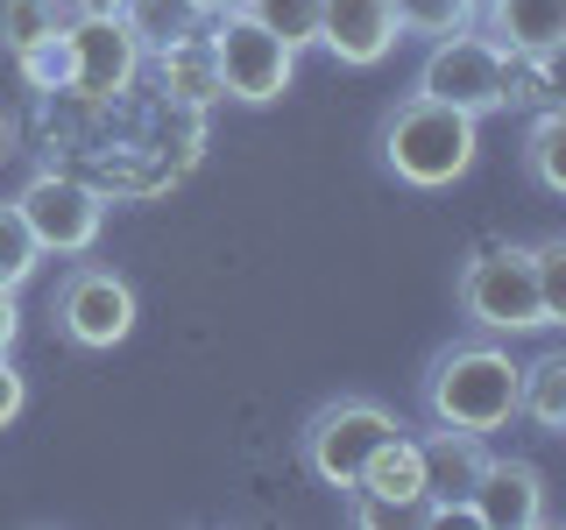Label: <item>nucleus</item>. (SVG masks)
Listing matches in <instances>:
<instances>
[{
    "label": "nucleus",
    "instance_id": "16",
    "mask_svg": "<svg viewBox=\"0 0 566 530\" xmlns=\"http://www.w3.org/2000/svg\"><path fill=\"white\" fill-rule=\"evenodd\" d=\"M517 417H531L545 438H566V347H545L517 375Z\"/></svg>",
    "mask_w": 566,
    "mask_h": 530
},
{
    "label": "nucleus",
    "instance_id": "15",
    "mask_svg": "<svg viewBox=\"0 0 566 530\" xmlns=\"http://www.w3.org/2000/svg\"><path fill=\"white\" fill-rule=\"evenodd\" d=\"M149 71H156V93H170L177 106H212V99H227L206 29H199V35H177V43H156V64H149Z\"/></svg>",
    "mask_w": 566,
    "mask_h": 530
},
{
    "label": "nucleus",
    "instance_id": "23",
    "mask_svg": "<svg viewBox=\"0 0 566 530\" xmlns=\"http://www.w3.org/2000/svg\"><path fill=\"white\" fill-rule=\"evenodd\" d=\"M35 262H43V247H35L29 220L14 212V199H0V283H8V290H22V283L35 276Z\"/></svg>",
    "mask_w": 566,
    "mask_h": 530
},
{
    "label": "nucleus",
    "instance_id": "11",
    "mask_svg": "<svg viewBox=\"0 0 566 530\" xmlns=\"http://www.w3.org/2000/svg\"><path fill=\"white\" fill-rule=\"evenodd\" d=\"M71 43V93L85 99H120L142 78V43L128 35V22H64Z\"/></svg>",
    "mask_w": 566,
    "mask_h": 530
},
{
    "label": "nucleus",
    "instance_id": "4",
    "mask_svg": "<svg viewBox=\"0 0 566 530\" xmlns=\"http://www.w3.org/2000/svg\"><path fill=\"white\" fill-rule=\"evenodd\" d=\"M206 43H212V64H220V93L241 99V106H270L291 93L297 78V50L270 35L262 22H248L241 8H220L206 14Z\"/></svg>",
    "mask_w": 566,
    "mask_h": 530
},
{
    "label": "nucleus",
    "instance_id": "8",
    "mask_svg": "<svg viewBox=\"0 0 566 530\" xmlns=\"http://www.w3.org/2000/svg\"><path fill=\"white\" fill-rule=\"evenodd\" d=\"M14 212L29 220V234L43 255H93L99 226H106V199L93 184H78L71 170H35L14 191Z\"/></svg>",
    "mask_w": 566,
    "mask_h": 530
},
{
    "label": "nucleus",
    "instance_id": "25",
    "mask_svg": "<svg viewBox=\"0 0 566 530\" xmlns=\"http://www.w3.org/2000/svg\"><path fill=\"white\" fill-rule=\"evenodd\" d=\"M22 411H29V382H22V368L0 353V432H8V424L22 417Z\"/></svg>",
    "mask_w": 566,
    "mask_h": 530
},
{
    "label": "nucleus",
    "instance_id": "5",
    "mask_svg": "<svg viewBox=\"0 0 566 530\" xmlns=\"http://www.w3.org/2000/svg\"><path fill=\"white\" fill-rule=\"evenodd\" d=\"M389 432H403L397 411H382L376 396H333L318 403L305 417V432H297V453H305V467L318 474L326 488H354V474H361V459L382 446Z\"/></svg>",
    "mask_w": 566,
    "mask_h": 530
},
{
    "label": "nucleus",
    "instance_id": "21",
    "mask_svg": "<svg viewBox=\"0 0 566 530\" xmlns=\"http://www.w3.org/2000/svg\"><path fill=\"white\" fill-rule=\"evenodd\" d=\"M14 71H22L35 93H71V43H64V29H50V35H35L29 50H14Z\"/></svg>",
    "mask_w": 566,
    "mask_h": 530
},
{
    "label": "nucleus",
    "instance_id": "14",
    "mask_svg": "<svg viewBox=\"0 0 566 530\" xmlns=\"http://www.w3.org/2000/svg\"><path fill=\"white\" fill-rule=\"evenodd\" d=\"M418 459H424V509H432V517H453V509L468 502V488L482 481L489 438L482 432H447V424H432V438H418Z\"/></svg>",
    "mask_w": 566,
    "mask_h": 530
},
{
    "label": "nucleus",
    "instance_id": "17",
    "mask_svg": "<svg viewBox=\"0 0 566 530\" xmlns=\"http://www.w3.org/2000/svg\"><path fill=\"white\" fill-rule=\"evenodd\" d=\"M120 22H128V35L142 50H156V43H177V35H199L206 8H199V0H128Z\"/></svg>",
    "mask_w": 566,
    "mask_h": 530
},
{
    "label": "nucleus",
    "instance_id": "26",
    "mask_svg": "<svg viewBox=\"0 0 566 530\" xmlns=\"http://www.w3.org/2000/svg\"><path fill=\"white\" fill-rule=\"evenodd\" d=\"M128 0H64V22H120Z\"/></svg>",
    "mask_w": 566,
    "mask_h": 530
},
{
    "label": "nucleus",
    "instance_id": "3",
    "mask_svg": "<svg viewBox=\"0 0 566 530\" xmlns=\"http://www.w3.org/2000/svg\"><path fill=\"white\" fill-rule=\"evenodd\" d=\"M460 311H468V326H482L489 340L553 332L545 297H538V269H531V247H517V241L474 247V255L460 262Z\"/></svg>",
    "mask_w": 566,
    "mask_h": 530
},
{
    "label": "nucleus",
    "instance_id": "7",
    "mask_svg": "<svg viewBox=\"0 0 566 530\" xmlns=\"http://www.w3.org/2000/svg\"><path fill=\"white\" fill-rule=\"evenodd\" d=\"M50 318H57V332H64L71 347L114 353L135 332V283L120 276V269H106V262H78V269L57 283Z\"/></svg>",
    "mask_w": 566,
    "mask_h": 530
},
{
    "label": "nucleus",
    "instance_id": "29",
    "mask_svg": "<svg viewBox=\"0 0 566 530\" xmlns=\"http://www.w3.org/2000/svg\"><path fill=\"white\" fill-rule=\"evenodd\" d=\"M199 8H206V14H220V8H234V0H199Z\"/></svg>",
    "mask_w": 566,
    "mask_h": 530
},
{
    "label": "nucleus",
    "instance_id": "9",
    "mask_svg": "<svg viewBox=\"0 0 566 530\" xmlns=\"http://www.w3.org/2000/svg\"><path fill=\"white\" fill-rule=\"evenodd\" d=\"M347 509H354V523H432L418 438L389 432L382 446L361 459V474H354V488H347Z\"/></svg>",
    "mask_w": 566,
    "mask_h": 530
},
{
    "label": "nucleus",
    "instance_id": "2",
    "mask_svg": "<svg viewBox=\"0 0 566 530\" xmlns=\"http://www.w3.org/2000/svg\"><path fill=\"white\" fill-rule=\"evenodd\" d=\"M474 149H482V120L460 114L447 99H397L382 120V163L403 177L411 191H447L453 177L474 170Z\"/></svg>",
    "mask_w": 566,
    "mask_h": 530
},
{
    "label": "nucleus",
    "instance_id": "22",
    "mask_svg": "<svg viewBox=\"0 0 566 530\" xmlns=\"http://www.w3.org/2000/svg\"><path fill=\"white\" fill-rule=\"evenodd\" d=\"M64 29V0H0V50H29L35 35Z\"/></svg>",
    "mask_w": 566,
    "mask_h": 530
},
{
    "label": "nucleus",
    "instance_id": "1",
    "mask_svg": "<svg viewBox=\"0 0 566 530\" xmlns=\"http://www.w3.org/2000/svg\"><path fill=\"white\" fill-rule=\"evenodd\" d=\"M517 375L524 368L510 361V347L495 340H453L432 353L424 368V417L447 424V432H503L517 417Z\"/></svg>",
    "mask_w": 566,
    "mask_h": 530
},
{
    "label": "nucleus",
    "instance_id": "24",
    "mask_svg": "<svg viewBox=\"0 0 566 530\" xmlns=\"http://www.w3.org/2000/svg\"><path fill=\"white\" fill-rule=\"evenodd\" d=\"M531 269H538V297H545V318L566 326V241H538L531 247Z\"/></svg>",
    "mask_w": 566,
    "mask_h": 530
},
{
    "label": "nucleus",
    "instance_id": "12",
    "mask_svg": "<svg viewBox=\"0 0 566 530\" xmlns=\"http://www.w3.org/2000/svg\"><path fill=\"white\" fill-rule=\"evenodd\" d=\"M403 43L389 0H318V50H333L347 71H376Z\"/></svg>",
    "mask_w": 566,
    "mask_h": 530
},
{
    "label": "nucleus",
    "instance_id": "19",
    "mask_svg": "<svg viewBox=\"0 0 566 530\" xmlns=\"http://www.w3.org/2000/svg\"><path fill=\"white\" fill-rule=\"evenodd\" d=\"M389 8H397V29H403V35L439 43V35L474 29V8H482V0H389Z\"/></svg>",
    "mask_w": 566,
    "mask_h": 530
},
{
    "label": "nucleus",
    "instance_id": "10",
    "mask_svg": "<svg viewBox=\"0 0 566 530\" xmlns=\"http://www.w3.org/2000/svg\"><path fill=\"white\" fill-rule=\"evenodd\" d=\"M460 517H474L482 530H538L553 517V502H545V474L531 467V459H482V481L468 488V502H460Z\"/></svg>",
    "mask_w": 566,
    "mask_h": 530
},
{
    "label": "nucleus",
    "instance_id": "20",
    "mask_svg": "<svg viewBox=\"0 0 566 530\" xmlns=\"http://www.w3.org/2000/svg\"><path fill=\"white\" fill-rule=\"evenodd\" d=\"M248 22H262L270 35H283L291 50H312L318 43V0H234Z\"/></svg>",
    "mask_w": 566,
    "mask_h": 530
},
{
    "label": "nucleus",
    "instance_id": "6",
    "mask_svg": "<svg viewBox=\"0 0 566 530\" xmlns=\"http://www.w3.org/2000/svg\"><path fill=\"white\" fill-rule=\"evenodd\" d=\"M418 93L424 99H447L460 114H495V106H510V57L489 43V35L460 29V35H439L432 50H424L418 64Z\"/></svg>",
    "mask_w": 566,
    "mask_h": 530
},
{
    "label": "nucleus",
    "instance_id": "28",
    "mask_svg": "<svg viewBox=\"0 0 566 530\" xmlns=\"http://www.w3.org/2000/svg\"><path fill=\"white\" fill-rule=\"evenodd\" d=\"M8 156H14V128H8V120H0V163H8Z\"/></svg>",
    "mask_w": 566,
    "mask_h": 530
},
{
    "label": "nucleus",
    "instance_id": "27",
    "mask_svg": "<svg viewBox=\"0 0 566 530\" xmlns=\"http://www.w3.org/2000/svg\"><path fill=\"white\" fill-rule=\"evenodd\" d=\"M14 332H22V311H14V290L0 283V353L14 347Z\"/></svg>",
    "mask_w": 566,
    "mask_h": 530
},
{
    "label": "nucleus",
    "instance_id": "18",
    "mask_svg": "<svg viewBox=\"0 0 566 530\" xmlns=\"http://www.w3.org/2000/svg\"><path fill=\"white\" fill-rule=\"evenodd\" d=\"M524 170L545 199L566 191V114L559 106H538V120H531V135H524Z\"/></svg>",
    "mask_w": 566,
    "mask_h": 530
},
{
    "label": "nucleus",
    "instance_id": "13",
    "mask_svg": "<svg viewBox=\"0 0 566 530\" xmlns=\"http://www.w3.org/2000/svg\"><path fill=\"white\" fill-rule=\"evenodd\" d=\"M474 22L503 57H559L566 50V0H482Z\"/></svg>",
    "mask_w": 566,
    "mask_h": 530
}]
</instances>
